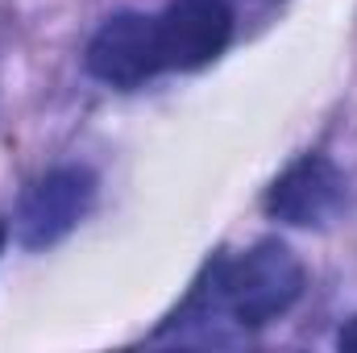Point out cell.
I'll list each match as a JSON object with an SVG mask.
<instances>
[{
    "label": "cell",
    "instance_id": "3",
    "mask_svg": "<svg viewBox=\"0 0 357 353\" xmlns=\"http://www.w3.org/2000/svg\"><path fill=\"white\" fill-rule=\"evenodd\" d=\"M84 67L91 80L104 88L133 91L150 84L154 75L167 71L162 42H158V21L146 13H112L84 50Z\"/></svg>",
    "mask_w": 357,
    "mask_h": 353
},
{
    "label": "cell",
    "instance_id": "1",
    "mask_svg": "<svg viewBox=\"0 0 357 353\" xmlns=\"http://www.w3.org/2000/svg\"><path fill=\"white\" fill-rule=\"evenodd\" d=\"M303 262L282 241H258L245 254L216 258L204 283L191 291L175 316V329L187 324H237V329H266L270 320L287 316L303 295Z\"/></svg>",
    "mask_w": 357,
    "mask_h": 353
},
{
    "label": "cell",
    "instance_id": "6",
    "mask_svg": "<svg viewBox=\"0 0 357 353\" xmlns=\"http://www.w3.org/2000/svg\"><path fill=\"white\" fill-rule=\"evenodd\" d=\"M337 345H341V350H349V353H357V316L349 320V324H341V333H337Z\"/></svg>",
    "mask_w": 357,
    "mask_h": 353
},
{
    "label": "cell",
    "instance_id": "2",
    "mask_svg": "<svg viewBox=\"0 0 357 353\" xmlns=\"http://www.w3.org/2000/svg\"><path fill=\"white\" fill-rule=\"evenodd\" d=\"M96 191H100L96 175H91L88 167H79V163L54 167L42 179H33L29 191L17 204V216H13L17 241L25 250L59 246L71 229H79V220L91 212Z\"/></svg>",
    "mask_w": 357,
    "mask_h": 353
},
{
    "label": "cell",
    "instance_id": "4",
    "mask_svg": "<svg viewBox=\"0 0 357 353\" xmlns=\"http://www.w3.org/2000/svg\"><path fill=\"white\" fill-rule=\"evenodd\" d=\"M349 179L328 154H303L266 187V216L291 229H320L341 216Z\"/></svg>",
    "mask_w": 357,
    "mask_h": 353
},
{
    "label": "cell",
    "instance_id": "5",
    "mask_svg": "<svg viewBox=\"0 0 357 353\" xmlns=\"http://www.w3.org/2000/svg\"><path fill=\"white\" fill-rule=\"evenodd\" d=\"M154 21L167 71H199L216 63L233 42L229 0H171Z\"/></svg>",
    "mask_w": 357,
    "mask_h": 353
},
{
    "label": "cell",
    "instance_id": "7",
    "mask_svg": "<svg viewBox=\"0 0 357 353\" xmlns=\"http://www.w3.org/2000/svg\"><path fill=\"white\" fill-rule=\"evenodd\" d=\"M4 241H8V225L0 220V250H4Z\"/></svg>",
    "mask_w": 357,
    "mask_h": 353
}]
</instances>
